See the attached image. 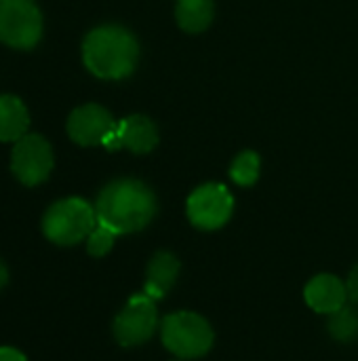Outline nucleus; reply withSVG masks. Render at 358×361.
Instances as JSON below:
<instances>
[{
  "instance_id": "nucleus-9",
  "label": "nucleus",
  "mask_w": 358,
  "mask_h": 361,
  "mask_svg": "<svg viewBox=\"0 0 358 361\" xmlns=\"http://www.w3.org/2000/svg\"><path fill=\"white\" fill-rule=\"evenodd\" d=\"M116 121L112 114L97 104L76 108L68 118V135L78 146H103L106 137L114 131Z\"/></svg>"
},
{
  "instance_id": "nucleus-5",
  "label": "nucleus",
  "mask_w": 358,
  "mask_h": 361,
  "mask_svg": "<svg viewBox=\"0 0 358 361\" xmlns=\"http://www.w3.org/2000/svg\"><path fill=\"white\" fill-rule=\"evenodd\" d=\"M42 36V15L34 0H0V40L13 49H32Z\"/></svg>"
},
{
  "instance_id": "nucleus-15",
  "label": "nucleus",
  "mask_w": 358,
  "mask_h": 361,
  "mask_svg": "<svg viewBox=\"0 0 358 361\" xmlns=\"http://www.w3.org/2000/svg\"><path fill=\"white\" fill-rule=\"evenodd\" d=\"M260 169H262L260 154L253 152V150H245V152H241L232 161V165H230V178L238 186H253L260 180Z\"/></svg>"
},
{
  "instance_id": "nucleus-20",
  "label": "nucleus",
  "mask_w": 358,
  "mask_h": 361,
  "mask_svg": "<svg viewBox=\"0 0 358 361\" xmlns=\"http://www.w3.org/2000/svg\"><path fill=\"white\" fill-rule=\"evenodd\" d=\"M8 283V269L4 267V262L0 260V290Z\"/></svg>"
},
{
  "instance_id": "nucleus-3",
  "label": "nucleus",
  "mask_w": 358,
  "mask_h": 361,
  "mask_svg": "<svg viewBox=\"0 0 358 361\" xmlns=\"http://www.w3.org/2000/svg\"><path fill=\"white\" fill-rule=\"evenodd\" d=\"M95 226H97L95 207L78 197H70L53 203L42 218L44 237L61 247H70L89 239Z\"/></svg>"
},
{
  "instance_id": "nucleus-11",
  "label": "nucleus",
  "mask_w": 358,
  "mask_h": 361,
  "mask_svg": "<svg viewBox=\"0 0 358 361\" xmlns=\"http://www.w3.org/2000/svg\"><path fill=\"white\" fill-rule=\"evenodd\" d=\"M304 298L308 302V307L317 313H325V315H333L340 309L346 307L348 302V290L346 283L329 273L317 275L308 281L306 290H304Z\"/></svg>"
},
{
  "instance_id": "nucleus-1",
  "label": "nucleus",
  "mask_w": 358,
  "mask_h": 361,
  "mask_svg": "<svg viewBox=\"0 0 358 361\" xmlns=\"http://www.w3.org/2000/svg\"><path fill=\"white\" fill-rule=\"evenodd\" d=\"M156 212L158 203L152 188L133 178H120L106 184L95 203L97 224H103L116 235H129L146 228L154 220Z\"/></svg>"
},
{
  "instance_id": "nucleus-13",
  "label": "nucleus",
  "mask_w": 358,
  "mask_h": 361,
  "mask_svg": "<svg viewBox=\"0 0 358 361\" xmlns=\"http://www.w3.org/2000/svg\"><path fill=\"white\" fill-rule=\"evenodd\" d=\"M30 114L15 95H0V142H17L27 133Z\"/></svg>"
},
{
  "instance_id": "nucleus-19",
  "label": "nucleus",
  "mask_w": 358,
  "mask_h": 361,
  "mask_svg": "<svg viewBox=\"0 0 358 361\" xmlns=\"http://www.w3.org/2000/svg\"><path fill=\"white\" fill-rule=\"evenodd\" d=\"M0 361H27V357L13 347H0Z\"/></svg>"
},
{
  "instance_id": "nucleus-14",
  "label": "nucleus",
  "mask_w": 358,
  "mask_h": 361,
  "mask_svg": "<svg viewBox=\"0 0 358 361\" xmlns=\"http://www.w3.org/2000/svg\"><path fill=\"white\" fill-rule=\"evenodd\" d=\"M213 0H177L175 6V19L188 34L205 32L213 21Z\"/></svg>"
},
{
  "instance_id": "nucleus-4",
  "label": "nucleus",
  "mask_w": 358,
  "mask_h": 361,
  "mask_svg": "<svg viewBox=\"0 0 358 361\" xmlns=\"http://www.w3.org/2000/svg\"><path fill=\"white\" fill-rule=\"evenodd\" d=\"M160 338L167 351L181 360H196L211 351L213 328L211 324L192 311H177L162 319Z\"/></svg>"
},
{
  "instance_id": "nucleus-6",
  "label": "nucleus",
  "mask_w": 358,
  "mask_h": 361,
  "mask_svg": "<svg viewBox=\"0 0 358 361\" xmlns=\"http://www.w3.org/2000/svg\"><path fill=\"white\" fill-rule=\"evenodd\" d=\"M158 326L156 300L146 292L129 298L124 309L114 319V338L120 347H139L148 343Z\"/></svg>"
},
{
  "instance_id": "nucleus-12",
  "label": "nucleus",
  "mask_w": 358,
  "mask_h": 361,
  "mask_svg": "<svg viewBox=\"0 0 358 361\" xmlns=\"http://www.w3.org/2000/svg\"><path fill=\"white\" fill-rule=\"evenodd\" d=\"M179 260L171 252H158L146 271V294L154 300L165 298L179 277Z\"/></svg>"
},
{
  "instance_id": "nucleus-8",
  "label": "nucleus",
  "mask_w": 358,
  "mask_h": 361,
  "mask_svg": "<svg viewBox=\"0 0 358 361\" xmlns=\"http://www.w3.org/2000/svg\"><path fill=\"white\" fill-rule=\"evenodd\" d=\"M11 169L15 178L25 186L42 184L53 171V150L51 144L40 135H23L15 142L11 154Z\"/></svg>"
},
{
  "instance_id": "nucleus-10",
  "label": "nucleus",
  "mask_w": 358,
  "mask_h": 361,
  "mask_svg": "<svg viewBox=\"0 0 358 361\" xmlns=\"http://www.w3.org/2000/svg\"><path fill=\"white\" fill-rule=\"evenodd\" d=\"M158 144V129L156 125L143 116V114H133L116 123L114 131L106 137L103 148L114 152L120 148H129L135 154H148L154 150Z\"/></svg>"
},
{
  "instance_id": "nucleus-18",
  "label": "nucleus",
  "mask_w": 358,
  "mask_h": 361,
  "mask_svg": "<svg viewBox=\"0 0 358 361\" xmlns=\"http://www.w3.org/2000/svg\"><path fill=\"white\" fill-rule=\"evenodd\" d=\"M346 290H348V300L358 305V267L350 271V277L346 281Z\"/></svg>"
},
{
  "instance_id": "nucleus-7",
  "label": "nucleus",
  "mask_w": 358,
  "mask_h": 361,
  "mask_svg": "<svg viewBox=\"0 0 358 361\" xmlns=\"http://www.w3.org/2000/svg\"><path fill=\"white\" fill-rule=\"evenodd\" d=\"M188 220L200 231H217L232 218L234 197L224 184H203L188 197Z\"/></svg>"
},
{
  "instance_id": "nucleus-16",
  "label": "nucleus",
  "mask_w": 358,
  "mask_h": 361,
  "mask_svg": "<svg viewBox=\"0 0 358 361\" xmlns=\"http://www.w3.org/2000/svg\"><path fill=\"white\" fill-rule=\"evenodd\" d=\"M329 332L340 343H352L358 338V313L350 307L340 309L329 319Z\"/></svg>"
},
{
  "instance_id": "nucleus-17",
  "label": "nucleus",
  "mask_w": 358,
  "mask_h": 361,
  "mask_svg": "<svg viewBox=\"0 0 358 361\" xmlns=\"http://www.w3.org/2000/svg\"><path fill=\"white\" fill-rule=\"evenodd\" d=\"M116 233L106 228L103 224H97L93 228V233L89 235L87 239V252L93 256V258H101L106 254H110V250L114 247V241H116Z\"/></svg>"
},
{
  "instance_id": "nucleus-2",
  "label": "nucleus",
  "mask_w": 358,
  "mask_h": 361,
  "mask_svg": "<svg viewBox=\"0 0 358 361\" xmlns=\"http://www.w3.org/2000/svg\"><path fill=\"white\" fill-rule=\"evenodd\" d=\"M137 59L139 42L122 25H99L91 30L82 42V61L97 78H127L137 68Z\"/></svg>"
}]
</instances>
